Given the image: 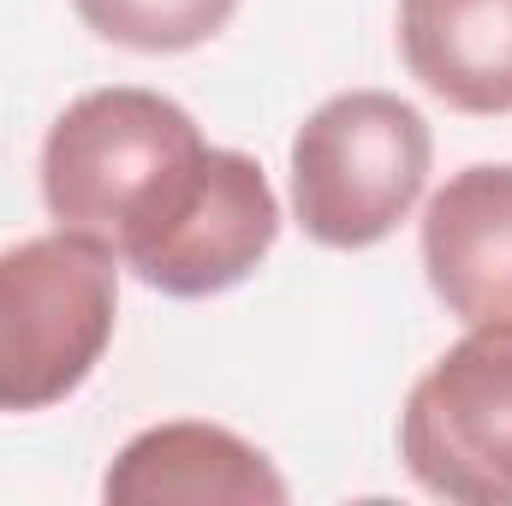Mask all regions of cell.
Returning a JSON list of instances; mask_svg holds the SVG:
<instances>
[{"mask_svg": "<svg viewBox=\"0 0 512 506\" xmlns=\"http://www.w3.org/2000/svg\"><path fill=\"white\" fill-rule=\"evenodd\" d=\"M54 227L90 233L143 286L215 298L251 280L280 239V197L245 149H215L197 120L137 84L78 96L42 137Z\"/></svg>", "mask_w": 512, "mask_h": 506, "instance_id": "obj_1", "label": "cell"}, {"mask_svg": "<svg viewBox=\"0 0 512 506\" xmlns=\"http://www.w3.org/2000/svg\"><path fill=\"white\" fill-rule=\"evenodd\" d=\"M120 256L54 227L0 251V417L72 399L114 346Z\"/></svg>", "mask_w": 512, "mask_h": 506, "instance_id": "obj_2", "label": "cell"}, {"mask_svg": "<svg viewBox=\"0 0 512 506\" xmlns=\"http://www.w3.org/2000/svg\"><path fill=\"white\" fill-rule=\"evenodd\" d=\"M429 120L393 90H340L292 137V215L322 251H370L429 185Z\"/></svg>", "mask_w": 512, "mask_h": 506, "instance_id": "obj_3", "label": "cell"}, {"mask_svg": "<svg viewBox=\"0 0 512 506\" xmlns=\"http://www.w3.org/2000/svg\"><path fill=\"white\" fill-rule=\"evenodd\" d=\"M399 459L453 506H512V322H477L411 387Z\"/></svg>", "mask_w": 512, "mask_h": 506, "instance_id": "obj_4", "label": "cell"}, {"mask_svg": "<svg viewBox=\"0 0 512 506\" xmlns=\"http://www.w3.org/2000/svg\"><path fill=\"white\" fill-rule=\"evenodd\" d=\"M423 274L465 328L512 322V161L459 167L429 197Z\"/></svg>", "mask_w": 512, "mask_h": 506, "instance_id": "obj_5", "label": "cell"}, {"mask_svg": "<svg viewBox=\"0 0 512 506\" xmlns=\"http://www.w3.org/2000/svg\"><path fill=\"white\" fill-rule=\"evenodd\" d=\"M102 495L114 506H280L286 477L245 435H233L221 423L179 417V423H155V429L131 435L102 477Z\"/></svg>", "mask_w": 512, "mask_h": 506, "instance_id": "obj_6", "label": "cell"}, {"mask_svg": "<svg viewBox=\"0 0 512 506\" xmlns=\"http://www.w3.org/2000/svg\"><path fill=\"white\" fill-rule=\"evenodd\" d=\"M399 54L453 114H512V0H399Z\"/></svg>", "mask_w": 512, "mask_h": 506, "instance_id": "obj_7", "label": "cell"}, {"mask_svg": "<svg viewBox=\"0 0 512 506\" xmlns=\"http://www.w3.org/2000/svg\"><path fill=\"white\" fill-rule=\"evenodd\" d=\"M78 18L131 54H191L203 42H215L239 0H72Z\"/></svg>", "mask_w": 512, "mask_h": 506, "instance_id": "obj_8", "label": "cell"}]
</instances>
